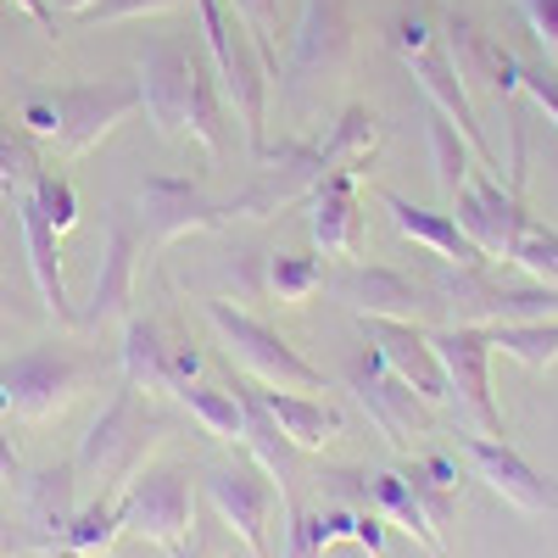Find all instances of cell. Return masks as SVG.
Here are the masks:
<instances>
[{"label":"cell","instance_id":"cb8c5ba5","mask_svg":"<svg viewBox=\"0 0 558 558\" xmlns=\"http://www.w3.org/2000/svg\"><path fill=\"white\" fill-rule=\"evenodd\" d=\"M123 380L134 391H179L184 380L173 375V347H162V330L151 318H129L123 324Z\"/></svg>","mask_w":558,"mask_h":558},{"label":"cell","instance_id":"ab89813d","mask_svg":"<svg viewBox=\"0 0 558 558\" xmlns=\"http://www.w3.org/2000/svg\"><path fill=\"white\" fill-rule=\"evenodd\" d=\"M241 17H246V28L257 34V45L279 62V45H274V34H279V0H229Z\"/></svg>","mask_w":558,"mask_h":558},{"label":"cell","instance_id":"7bdbcfd3","mask_svg":"<svg viewBox=\"0 0 558 558\" xmlns=\"http://www.w3.org/2000/svg\"><path fill=\"white\" fill-rule=\"evenodd\" d=\"M514 7L525 12V23H531V34L547 45V51L558 57V0H514Z\"/></svg>","mask_w":558,"mask_h":558},{"label":"cell","instance_id":"7c38bea8","mask_svg":"<svg viewBox=\"0 0 558 558\" xmlns=\"http://www.w3.org/2000/svg\"><path fill=\"white\" fill-rule=\"evenodd\" d=\"M140 213H146V235L157 246L179 241V235H207V229H223L229 202H213L196 179H179V173H157L140 184Z\"/></svg>","mask_w":558,"mask_h":558},{"label":"cell","instance_id":"7dc6e473","mask_svg":"<svg viewBox=\"0 0 558 558\" xmlns=\"http://www.w3.org/2000/svg\"><path fill=\"white\" fill-rule=\"evenodd\" d=\"M418 470H425L436 486H458V463H452V458H425Z\"/></svg>","mask_w":558,"mask_h":558},{"label":"cell","instance_id":"f5cc1de1","mask_svg":"<svg viewBox=\"0 0 558 558\" xmlns=\"http://www.w3.org/2000/svg\"><path fill=\"white\" fill-rule=\"evenodd\" d=\"M173 558H202V553H191V547H173Z\"/></svg>","mask_w":558,"mask_h":558},{"label":"cell","instance_id":"9c48e42d","mask_svg":"<svg viewBox=\"0 0 558 558\" xmlns=\"http://www.w3.org/2000/svg\"><path fill=\"white\" fill-rule=\"evenodd\" d=\"M191 96H196V57L179 39H151L140 57V107L162 140L191 134Z\"/></svg>","mask_w":558,"mask_h":558},{"label":"cell","instance_id":"603a6c76","mask_svg":"<svg viewBox=\"0 0 558 558\" xmlns=\"http://www.w3.org/2000/svg\"><path fill=\"white\" fill-rule=\"evenodd\" d=\"M263 408L274 413V425L286 430V441L296 452H324L341 436V413L307 391H263Z\"/></svg>","mask_w":558,"mask_h":558},{"label":"cell","instance_id":"b9f144b4","mask_svg":"<svg viewBox=\"0 0 558 558\" xmlns=\"http://www.w3.org/2000/svg\"><path fill=\"white\" fill-rule=\"evenodd\" d=\"M330 547L318 542V531H313V508H296L291 502V525H286V558H324Z\"/></svg>","mask_w":558,"mask_h":558},{"label":"cell","instance_id":"6da1fadb","mask_svg":"<svg viewBox=\"0 0 558 558\" xmlns=\"http://www.w3.org/2000/svg\"><path fill=\"white\" fill-rule=\"evenodd\" d=\"M202 34H207V51L218 68V89L223 101L241 112V129L252 140V157L268 146V89H274V57L257 45V34L246 28L241 12H229V0H191Z\"/></svg>","mask_w":558,"mask_h":558},{"label":"cell","instance_id":"ba28073f","mask_svg":"<svg viewBox=\"0 0 558 558\" xmlns=\"http://www.w3.org/2000/svg\"><path fill=\"white\" fill-rule=\"evenodd\" d=\"M352 57V17H347V0H307L302 23L291 34V51H286V84H291V101L302 84H330Z\"/></svg>","mask_w":558,"mask_h":558},{"label":"cell","instance_id":"c3c4849f","mask_svg":"<svg viewBox=\"0 0 558 558\" xmlns=\"http://www.w3.org/2000/svg\"><path fill=\"white\" fill-rule=\"evenodd\" d=\"M196 368H202V357H196L191 347H173V375H179V380H196Z\"/></svg>","mask_w":558,"mask_h":558},{"label":"cell","instance_id":"836d02e7","mask_svg":"<svg viewBox=\"0 0 558 558\" xmlns=\"http://www.w3.org/2000/svg\"><path fill=\"white\" fill-rule=\"evenodd\" d=\"M123 536V520H118V497H96V502H84L73 525L62 531V547L73 553H89V558H101L112 542Z\"/></svg>","mask_w":558,"mask_h":558},{"label":"cell","instance_id":"44dd1931","mask_svg":"<svg viewBox=\"0 0 558 558\" xmlns=\"http://www.w3.org/2000/svg\"><path fill=\"white\" fill-rule=\"evenodd\" d=\"M380 207L391 213V223L402 229L408 241H418V246H430L441 263H452V268H486V252L463 235L458 229V218L452 213H430V207H413L408 196H397V191H380Z\"/></svg>","mask_w":558,"mask_h":558},{"label":"cell","instance_id":"816d5d0a","mask_svg":"<svg viewBox=\"0 0 558 558\" xmlns=\"http://www.w3.org/2000/svg\"><path fill=\"white\" fill-rule=\"evenodd\" d=\"M51 558H89V553H73V547H62V542H57V547H51Z\"/></svg>","mask_w":558,"mask_h":558},{"label":"cell","instance_id":"9a60e30c","mask_svg":"<svg viewBox=\"0 0 558 558\" xmlns=\"http://www.w3.org/2000/svg\"><path fill=\"white\" fill-rule=\"evenodd\" d=\"M458 447H463V458L475 463V475H481L502 502H514L520 514H553V508H558V481L536 475L502 436H463Z\"/></svg>","mask_w":558,"mask_h":558},{"label":"cell","instance_id":"ffe728a7","mask_svg":"<svg viewBox=\"0 0 558 558\" xmlns=\"http://www.w3.org/2000/svg\"><path fill=\"white\" fill-rule=\"evenodd\" d=\"M447 57H452V68H458L463 84H492L497 96H508V89L525 84L520 57L502 51L492 34H481L475 23H463V17H447Z\"/></svg>","mask_w":558,"mask_h":558},{"label":"cell","instance_id":"4316f807","mask_svg":"<svg viewBox=\"0 0 558 558\" xmlns=\"http://www.w3.org/2000/svg\"><path fill=\"white\" fill-rule=\"evenodd\" d=\"M425 134H430V173L441 184V196L452 202L463 184H470V173H475V151H470V140L458 134V123L436 101H425Z\"/></svg>","mask_w":558,"mask_h":558},{"label":"cell","instance_id":"3957f363","mask_svg":"<svg viewBox=\"0 0 558 558\" xmlns=\"http://www.w3.org/2000/svg\"><path fill=\"white\" fill-rule=\"evenodd\" d=\"M207 324L223 336L229 357H235L246 375H257L268 391H324V368L307 363L279 330H268L263 318L229 307V302H207Z\"/></svg>","mask_w":558,"mask_h":558},{"label":"cell","instance_id":"f907efd6","mask_svg":"<svg viewBox=\"0 0 558 558\" xmlns=\"http://www.w3.org/2000/svg\"><path fill=\"white\" fill-rule=\"evenodd\" d=\"M51 7H57V12H73V17H84L89 7H96V0H51Z\"/></svg>","mask_w":558,"mask_h":558},{"label":"cell","instance_id":"e575fe53","mask_svg":"<svg viewBox=\"0 0 558 558\" xmlns=\"http://www.w3.org/2000/svg\"><path fill=\"white\" fill-rule=\"evenodd\" d=\"M324 263L318 257H268V291L279 296V302H291V307H302V302H313L318 291H324Z\"/></svg>","mask_w":558,"mask_h":558},{"label":"cell","instance_id":"d590c367","mask_svg":"<svg viewBox=\"0 0 558 558\" xmlns=\"http://www.w3.org/2000/svg\"><path fill=\"white\" fill-rule=\"evenodd\" d=\"M508 263H520L531 279H542V286H558V229H542L536 218L520 229L514 252H508Z\"/></svg>","mask_w":558,"mask_h":558},{"label":"cell","instance_id":"8d00e7d4","mask_svg":"<svg viewBox=\"0 0 558 558\" xmlns=\"http://www.w3.org/2000/svg\"><path fill=\"white\" fill-rule=\"evenodd\" d=\"M28 196L39 202V213L57 223V235H68V229L78 223V196H73V184H68V173H57V168H39L34 173V184H28Z\"/></svg>","mask_w":558,"mask_h":558},{"label":"cell","instance_id":"8fae6325","mask_svg":"<svg viewBox=\"0 0 558 558\" xmlns=\"http://www.w3.org/2000/svg\"><path fill=\"white\" fill-rule=\"evenodd\" d=\"M207 497H213V508L223 514V525L252 547V558H274L268 520H274V508H279V486H274V475L263 470L257 458L252 463H235V470H213L207 475Z\"/></svg>","mask_w":558,"mask_h":558},{"label":"cell","instance_id":"d6986e66","mask_svg":"<svg viewBox=\"0 0 558 558\" xmlns=\"http://www.w3.org/2000/svg\"><path fill=\"white\" fill-rule=\"evenodd\" d=\"M17 229H23V246H28V274H34V286L45 296V313H51L57 324H78V307L68 296V279H62V252H57V223L39 213V202L23 191L17 202Z\"/></svg>","mask_w":558,"mask_h":558},{"label":"cell","instance_id":"ac0fdd59","mask_svg":"<svg viewBox=\"0 0 558 558\" xmlns=\"http://www.w3.org/2000/svg\"><path fill=\"white\" fill-rule=\"evenodd\" d=\"M357 173H347V168H330L318 179V191L307 196L313 202V218H307V229H313V241H318V252L324 257H357L363 252V213H357V184H352Z\"/></svg>","mask_w":558,"mask_h":558},{"label":"cell","instance_id":"60d3db41","mask_svg":"<svg viewBox=\"0 0 558 558\" xmlns=\"http://www.w3.org/2000/svg\"><path fill=\"white\" fill-rule=\"evenodd\" d=\"M17 123H23L34 140H57V134H62V112H57V101H51V89L28 96V101H23V112H17Z\"/></svg>","mask_w":558,"mask_h":558},{"label":"cell","instance_id":"74e56055","mask_svg":"<svg viewBox=\"0 0 558 558\" xmlns=\"http://www.w3.org/2000/svg\"><path fill=\"white\" fill-rule=\"evenodd\" d=\"M184 7V0H96L78 23L84 28H96V23H129V17H157V12H173Z\"/></svg>","mask_w":558,"mask_h":558},{"label":"cell","instance_id":"52a82bcc","mask_svg":"<svg viewBox=\"0 0 558 558\" xmlns=\"http://www.w3.org/2000/svg\"><path fill=\"white\" fill-rule=\"evenodd\" d=\"M51 101L62 112V134L57 146L62 157H84L140 107V84H118V78H84V84H57Z\"/></svg>","mask_w":558,"mask_h":558},{"label":"cell","instance_id":"7a4b0ae2","mask_svg":"<svg viewBox=\"0 0 558 558\" xmlns=\"http://www.w3.org/2000/svg\"><path fill=\"white\" fill-rule=\"evenodd\" d=\"M162 430H168L162 418H151L146 408L134 402V386H123V391L107 402V413L89 425V436H84V447H78V458H73V470H78L84 481H101L96 497H118V492L129 486V475L140 470L146 447L162 441Z\"/></svg>","mask_w":558,"mask_h":558},{"label":"cell","instance_id":"d6a6232c","mask_svg":"<svg viewBox=\"0 0 558 558\" xmlns=\"http://www.w3.org/2000/svg\"><path fill=\"white\" fill-rule=\"evenodd\" d=\"M39 168H45V162H39V151H34V134L0 112V196L17 202L28 184H34Z\"/></svg>","mask_w":558,"mask_h":558},{"label":"cell","instance_id":"681fc988","mask_svg":"<svg viewBox=\"0 0 558 558\" xmlns=\"http://www.w3.org/2000/svg\"><path fill=\"white\" fill-rule=\"evenodd\" d=\"M0 475H7V481L17 475V452H12V441H7V436H0Z\"/></svg>","mask_w":558,"mask_h":558},{"label":"cell","instance_id":"2e32d148","mask_svg":"<svg viewBox=\"0 0 558 558\" xmlns=\"http://www.w3.org/2000/svg\"><path fill=\"white\" fill-rule=\"evenodd\" d=\"M357 318H418V307H430L425 291L413 286L402 268L386 263H347L341 274L324 279Z\"/></svg>","mask_w":558,"mask_h":558},{"label":"cell","instance_id":"30bf717a","mask_svg":"<svg viewBox=\"0 0 558 558\" xmlns=\"http://www.w3.org/2000/svg\"><path fill=\"white\" fill-rule=\"evenodd\" d=\"M430 341L441 352L452 397L470 408V418H475L486 436H508L502 430V408L492 402V352H497L492 347V330H486V324H458V330H441Z\"/></svg>","mask_w":558,"mask_h":558},{"label":"cell","instance_id":"f1b7e54d","mask_svg":"<svg viewBox=\"0 0 558 558\" xmlns=\"http://www.w3.org/2000/svg\"><path fill=\"white\" fill-rule=\"evenodd\" d=\"M375 151H380V118H375V107L352 101V107L336 118L330 140H324V162H330V168H347V173H368Z\"/></svg>","mask_w":558,"mask_h":558},{"label":"cell","instance_id":"bcb514c9","mask_svg":"<svg viewBox=\"0 0 558 558\" xmlns=\"http://www.w3.org/2000/svg\"><path fill=\"white\" fill-rule=\"evenodd\" d=\"M7 7H17L45 39H57V7H51V0H7Z\"/></svg>","mask_w":558,"mask_h":558},{"label":"cell","instance_id":"5bb4252c","mask_svg":"<svg viewBox=\"0 0 558 558\" xmlns=\"http://www.w3.org/2000/svg\"><path fill=\"white\" fill-rule=\"evenodd\" d=\"M357 324H363V341L380 352V363L391 368L408 391H418L425 402H452L441 352H436V341L418 330L413 318H357Z\"/></svg>","mask_w":558,"mask_h":558},{"label":"cell","instance_id":"e0dca14e","mask_svg":"<svg viewBox=\"0 0 558 558\" xmlns=\"http://www.w3.org/2000/svg\"><path fill=\"white\" fill-rule=\"evenodd\" d=\"M352 391H357V402L368 408V413H375V425L386 430V441L402 452L408 447V436H413V425H418V402H425V397H418V391H408L397 375H391V368L380 363V352L375 347H368L357 363H352Z\"/></svg>","mask_w":558,"mask_h":558},{"label":"cell","instance_id":"f546056e","mask_svg":"<svg viewBox=\"0 0 558 558\" xmlns=\"http://www.w3.org/2000/svg\"><path fill=\"white\" fill-rule=\"evenodd\" d=\"M173 397L196 413V425H202L213 441H229V447L246 441V408H241V397H235V391H213V386L184 380Z\"/></svg>","mask_w":558,"mask_h":558},{"label":"cell","instance_id":"7402d4cb","mask_svg":"<svg viewBox=\"0 0 558 558\" xmlns=\"http://www.w3.org/2000/svg\"><path fill=\"white\" fill-rule=\"evenodd\" d=\"M134 274H140V241L129 223H112L107 235V257L96 268V286H89V302L78 307V324H112L129 313L134 302Z\"/></svg>","mask_w":558,"mask_h":558},{"label":"cell","instance_id":"5b68a950","mask_svg":"<svg viewBox=\"0 0 558 558\" xmlns=\"http://www.w3.org/2000/svg\"><path fill=\"white\" fill-rule=\"evenodd\" d=\"M118 520L129 536H146L157 547H184L196 525V502H191V475L184 470H140L118 492Z\"/></svg>","mask_w":558,"mask_h":558},{"label":"cell","instance_id":"4dcf8cb0","mask_svg":"<svg viewBox=\"0 0 558 558\" xmlns=\"http://www.w3.org/2000/svg\"><path fill=\"white\" fill-rule=\"evenodd\" d=\"M492 347H502L525 368H553L558 363V318H531V324H492Z\"/></svg>","mask_w":558,"mask_h":558},{"label":"cell","instance_id":"ee69618b","mask_svg":"<svg viewBox=\"0 0 558 558\" xmlns=\"http://www.w3.org/2000/svg\"><path fill=\"white\" fill-rule=\"evenodd\" d=\"M391 45L402 51V62L408 57H418V51H430V28L418 23V17H397V28H391Z\"/></svg>","mask_w":558,"mask_h":558},{"label":"cell","instance_id":"1f68e13d","mask_svg":"<svg viewBox=\"0 0 558 558\" xmlns=\"http://www.w3.org/2000/svg\"><path fill=\"white\" fill-rule=\"evenodd\" d=\"M191 140H202L213 157L229 151V101L218 89V73H207L202 62H196V96H191Z\"/></svg>","mask_w":558,"mask_h":558},{"label":"cell","instance_id":"484cf974","mask_svg":"<svg viewBox=\"0 0 558 558\" xmlns=\"http://www.w3.org/2000/svg\"><path fill=\"white\" fill-rule=\"evenodd\" d=\"M363 497H368V508H375L380 520H391V525H402L425 553H436V558H447V536L430 525V514L418 508V497H413V486H408V475H368V486H363Z\"/></svg>","mask_w":558,"mask_h":558},{"label":"cell","instance_id":"f6af8a7d","mask_svg":"<svg viewBox=\"0 0 558 558\" xmlns=\"http://www.w3.org/2000/svg\"><path fill=\"white\" fill-rule=\"evenodd\" d=\"M520 89H531V101H536V107H542V112L558 123V78H553V73L525 68V84H520Z\"/></svg>","mask_w":558,"mask_h":558},{"label":"cell","instance_id":"83f0119b","mask_svg":"<svg viewBox=\"0 0 558 558\" xmlns=\"http://www.w3.org/2000/svg\"><path fill=\"white\" fill-rule=\"evenodd\" d=\"M229 391H235L241 408H246V441H241V447H252V458L279 481V492H286L291 463H296V447L286 441V430H279V425H274V413L263 408V391H252V386H229Z\"/></svg>","mask_w":558,"mask_h":558},{"label":"cell","instance_id":"f35d334b","mask_svg":"<svg viewBox=\"0 0 558 558\" xmlns=\"http://www.w3.org/2000/svg\"><path fill=\"white\" fill-rule=\"evenodd\" d=\"M408 486H413V497H418V508H425V514H430V525L447 536V525H452V508H458V497H452V486H436L425 470H418V463H413V470H408Z\"/></svg>","mask_w":558,"mask_h":558},{"label":"cell","instance_id":"277c9868","mask_svg":"<svg viewBox=\"0 0 558 558\" xmlns=\"http://www.w3.org/2000/svg\"><path fill=\"white\" fill-rule=\"evenodd\" d=\"M78 386H84V363L68 347H34L12 363H0V413L39 425V418L62 413L78 397Z\"/></svg>","mask_w":558,"mask_h":558},{"label":"cell","instance_id":"4fadbf2b","mask_svg":"<svg viewBox=\"0 0 558 558\" xmlns=\"http://www.w3.org/2000/svg\"><path fill=\"white\" fill-rule=\"evenodd\" d=\"M452 218H458L463 235H470V241L486 252V263H497V257L508 263V252H514V241H520V229L531 223L525 196L502 191L497 173H486V168L452 196Z\"/></svg>","mask_w":558,"mask_h":558},{"label":"cell","instance_id":"d4e9b609","mask_svg":"<svg viewBox=\"0 0 558 558\" xmlns=\"http://www.w3.org/2000/svg\"><path fill=\"white\" fill-rule=\"evenodd\" d=\"M73 492H78V470H73V463L39 470V475L28 481L23 508H28V525H34V536H39V542H51V547L62 542V531H68V525H73V514H78Z\"/></svg>","mask_w":558,"mask_h":558},{"label":"cell","instance_id":"8992f818","mask_svg":"<svg viewBox=\"0 0 558 558\" xmlns=\"http://www.w3.org/2000/svg\"><path fill=\"white\" fill-rule=\"evenodd\" d=\"M252 162H257L252 184L241 196H229V213L235 218H274L279 207L313 196L318 179L330 173L324 146H313V140H279V146H263Z\"/></svg>","mask_w":558,"mask_h":558}]
</instances>
